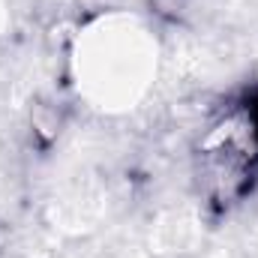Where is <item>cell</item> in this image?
<instances>
[{
	"label": "cell",
	"instance_id": "obj_1",
	"mask_svg": "<svg viewBox=\"0 0 258 258\" xmlns=\"http://www.w3.org/2000/svg\"><path fill=\"white\" fill-rule=\"evenodd\" d=\"M198 183L216 210L234 207L258 180V96L228 102L198 141Z\"/></svg>",
	"mask_w": 258,
	"mask_h": 258
}]
</instances>
